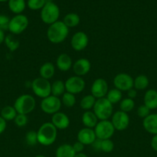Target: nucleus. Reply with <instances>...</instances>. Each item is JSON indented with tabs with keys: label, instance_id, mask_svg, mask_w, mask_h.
<instances>
[{
	"label": "nucleus",
	"instance_id": "48",
	"mask_svg": "<svg viewBox=\"0 0 157 157\" xmlns=\"http://www.w3.org/2000/svg\"><path fill=\"white\" fill-rule=\"evenodd\" d=\"M35 157H46V156H44V155H37V156H35Z\"/></svg>",
	"mask_w": 157,
	"mask_h": 157
},
{
	"label": "nucleus",
	"instance_id": "25",
	"mask_svg": "<svg viewBox=\"0 0 157 157\" xmlns=\"http://www.w3.org/2000/svg\"><path fill=\"white\" fill-rule=\"evenodd\" d=\"M66 92L65 82L60 80H56L51 84V95L59 98Z\"/></svg>",
	"mask_w": 157,
	"mask_h": 157
},
{
	"label": "nucleus",
	"instance_id": "32",
	"mask_svg": "<svg viewBox=\"0 0 157 157\" xmlns=\"http://www.w3.org/2000/svg\"><path fill=\"white\" fill-rule=\"evenodd\" d=\"M134 107H135V101L131 98H124L119 102L120 110L125 113H129L133 110Z\"/></svg>",
	"mask_w": 157,
	"mask_h": 157
},
{
	"label": "nucleus",
	"instance_id": "22",
	"mask_svg": "<svg viewBox=\"0 0 157 157\" xmlns=\"http://www.w3.org/2000/svg\"><path fill=\"white\" fill-rule=\"evenodd\" d=\"M38 73L41 78L49 80L55 75V67L52 62H46L40 67Z\"/></svg>",
	"mask_w": 157,
	"mask_h": 157
},
{
	"label": "nucleus",
	"instance_id": "6",
	"mask_svg": "<svg viewBox=\"0 0 157 157\" xmlns=\"http://www.w3.org/2000/svg\"><path fill=\"white\" fill-rule=\"evenodd\" d=\"M31 87L34 94L38 98H46L51 95V83L49 80L38 77L32 81Z\"/></svg>",
	"mask_w": 157,
	"mask_h": 157
},
{
	"label": "nucleus",
	"instance_id": "29",
	"mask_svg": "<svg viewBox=\"0 0 157 157\" xmlns=\"http://www.w3.org/2000/svg\"><path fill=\"white\" fill-rule=\"evenodd\" d=\"M106 98L113 105V104H118L123 100V93L116 88L111 89L108 91Z\"/></svg>",
	"mask_w": 157,
	"mask_h": 157
},
{
	"label": "nucleus",
	"instance_id": "37",
	"mask_svg": "<svg viewBox=\"0 0 157 157\" xmlns=\"http://www.w3.org/2000/svg\"><path fill=\"white\" fill-rule=\"evenodd\" d=\"M28 121H29V118H28L27 115L20 114V113H18L14 119V123L18 127H23L26 126Z\"/></svg>",
	"mask_w": 157,
	"mask_h": 157
},
{
	"label": "nucleus",
	"instance_id": "49",
	"mask_svg": "<svg viewBox=\"0 0 157 157\" xmlns=\"http://www.w3.org/2000/svg\"><path fill=\"white\" fill-rule=\"evenodd\" d=\"M9 0H0V2H8Z\"/></svg>",
	"mask_w": 157,
	"mask_h": 157
},
{
	"label": "nucleus",
	"instance_id": "46",
	"mask_svg": "<svg viewBox=\"0 0 157 157\" xmlns=\"http://www.w3.org/2000/svg\"><path fill=\"white\" fill-rule=\"evenodd\" d=\"M75 157H89L86 153H76L75 154Z\"/></svg>",
	"mask_w": 157,
	"mask_h": 157
},
{
	"label": "nucleus",
	"instance_id": "21",
	"mask_svg": "<svg viewBox=\"0 0 157 157\" xmlns=\"http://www.w3.org/2000/svg\"><path fill=\"white\" fill-rule=\"evenodd\" d=\"M99 121V119L95 116L93 111L87 110V111H85L83 113V116H82V123H83L84 127H86V128L94 129L95 126H96V124H98Z\"/></svg>",
	"mask_w": 157,
	"mask_h": 157
},
{
	"label": "nucleus",
	"instance_id": "28",
	"mask_svg": "<svg viewBox=\"0 0 157 157\" xmlns=\"http://www.w3.org/2000/svg\"><path fill=\"white\" fill-rule=\"evenodd\" d=\"M63 22L68 28H75L78 25L80 22V17L76 13H68L63 18Z\"/></svg>",
	"mask_w": 157,
	"mask_h": 157
},
{
	"label": "nucleus",
	"instance_id": "3",
	"mask_svg": "<svg viewBox=\"0 0 157 157\" xmlns=\"http://www.w3.org/2000/svg\"><path fill=\"white\" fill-rule=\"evenodd\" d=\"M36 101L33 96L28 94L20 95L16 98L14 106L17 113L28 115L32 113L35 108Z\"/></svg>",
	"mask_w": 157,
	"mask_h": 157
},
{
	"label": "nucleus",
	"instance_id": "15",
	"mask_svg": "<svg viewBox=\"0 0 157 157\" xmlns=\"http://www.w3.org/2000/svg\"><path fill=\"white\" fill-rule=\"evenodd\" d=\"M92 64L87 58H82L76 60L73 63L72 65V70H73L75 75L78 77H83L87 75L91 70Z\"/></svg>",
	"mask_w": 157,
	"mask_h": 157
},
{
	"label": "nucleus",
	"instance_id": "23",
	"mask_svg": "<svg viewBox=\"0 0 157 157\" xmlns=\"http://www.w3.org/2000/svg\"><path fill=\"white\" fill-rule=\"evenodd\" d=\"M75 152L74 151L72 145L64 144L60 145L55 151L56 157H75Z\"/></svg>",
	"mask_w": 157,
	"mask_h": 157
},
{
	"label": "nucleus",
	"instance_id": "44",
	"mask_svg": "<svg viewBox=\"0 0 157 157\" xmlns=\"http://www.w3.org/2000/svg\"><path fill=\"white\" fill-rule=\"evenodd\" d=\"M150 145L151 147L152 148V150H155V152H157V134L153 135L152 140H151Z\"/></svg>",
	"mask_w": 157,
	"mask_h": 157
},
{
	"label": "nucleus",
	"instance_id": "45",
	"mask_svg": "<svg viewBox=\"0 0 157 157\" xmlns=\"http://www.w3.org/2000/svg\"><path fill=\"white\" fill-rule=\"evenodd\" d=\"M5 38H6V35H5L4 31L0 30V45H1L2 43H4Z\"/></svg>",
	"mask_w": 157,
	"mask_h": 157
},
{
	"label": "nucleus",
	"instance_id": "2",
	"mask_svg": "<svg viewBox=\"0 0 157 157\" xmlns=\"http://www.w3.org/2000/svg\"><path fill=\"white\" fill-rule=\"evenodd\" d=\"M58 130L51 122L42 124L37 131L38 143L44 147L52 145L57 139Z\"/></svg>",
	"mask_w": 157,
	"mask_h": 157
},
{
	"label": "nucleus",
	"instance_id": "41",
	"mask_svg": "<svg viewBox=\"0 0 157 157\" xmlns=\"http://www.w3.org/2000/svg\"><path fill=\"white\" fill-rule=\"evenodd\" d=\"M101 145H102V140H101L97 139V138L92 144V148L94 149L95 151H101Z\"/></svg>",
	"mask_w": 157,
	"mask_h": 157
},
{
	"label": "nucleus",
	"instance_id": "42",
	"mask_svg": "<svg viewBox=\"0 0 157 157\" xmlns=\"http://www.w3.org/2000/svg\"><path fill=\"white\" fill-rule=\"evenodd\" d=\"M137 94H138V93H137V90H135V88H132L130 89V90H129L127 91V96L129 98H131V99L134 100L135 98L137 97Z\"/></svg>",
	"mask_w": 157,
	"mask_h": 157
},
{
	"label": "nucleus",
	"instance_id": "27",
	"mask_svg": "<svg viewBox=\"0 0 157 157\" xmlns=\"http://www.w3.org/2000/svg\"><path fill=\"white\" fill-rule=\"evenodd\" d=\"M149 81L148 77L144 75H140L134 79L133 87L136 90H143L149 87Z\"/></svg>",
	"mask_w": 157,
	"mask_h": 157
},
{
	"label": "nucleus",
	"instance_id": "4",
	"mask_svg": "<svg viewBox=\"0 0 157 157\" xmlns=\"http://www.w3.org/2000/svg\"><path fill=\"white\" fill-rule=\"evenodd\" d=\"M92 109L99 121L109 120L113 114V105L106 98L96 99Z\"/></svg>",
	"mask_w": 157,
	"mask_h": 157
},
{
	"label": "nucleus",
	"instance_id": "13",
	"mask_svg": "<svg viewBox=\"0 0 157 157\" xmlns=\"http://www.w3.org/2000/svg\"><path fill=\"white\" fill-rule=\"evenodd\" d=\"M109 91V85L107 81L103 78H97L93 81L91 87V94L95 99L106 98Z\"/></svg>",
	"mask_w": 157,
	"mask_h": 157
},
{
	"label": "nucleus",
	"instance_id": "33",
	"mask_svg": "<svg viewBox=\"0 0 157 157\" xmlns=\"http://www.w3.org/2000/svg\"><path fill=\"white\" fill-rule=\"evenodd\" d=\"M62 104L66 107H72L75 105L76 104V98L75 96L72 94L69 93V92H66L62 96Z\"/></svg>",
	"mask_w": 157,
	"mask_h": 157
},
{
	"label": "nucleus",
	"instance_id": "47",
	"mask_svg": "<svg viewBox=\"0 0 157 157\" xmlns=\"http://www.w3.org/2000/svg\"><path fill=\"white\" fill-rule=\"evenodd\" d=\"M46 1V3H49V2H53L52 0H45Z\"/></svg>",
	"mask_w": 157,
	"mask_h": 157
},
{
	"label": "nucleus",
	"instance_id": "20",
	"mask_svg": "<svg viewBox=\"0 0 157 157\" xmlns=\"http://www.w3.org/2000/svg\"><path fill=\"white\" fill-rule=\"evenodd\" d=\"M143 103L150 110L157 109V90L155 89L146 90L143 98Z\"/></svg>",
	"mask_w": 157,
	"mask_h": 157
},
{
	"label": "nucleus",
	"instance_id": "36",
	"mask_svg": "<svg viewBox=\"0 0 157 157\" xmlns=\"http://www.w3.org/2000/svg\"><path fill=\"white\" fill-rule=\"evenodd\" d=\"M114 147H115L114 143L112 142L110 139L102 140L101 151L106 153H111V152H112V150H114Z\"/></svg>",
	"mask_w": 157,
	"mask_h": 157
},
{
	"label": "nucleus",
	"instance_id": "14",
	"mask_svg": "<svg viewBox=\"0 0 157 157\" xmlns=\"http://www.w3.org/2000/svg\"><path fill=\"white\" fill-rule=\"evenodd\" d=\"M89 44V37L85 32H77L71 38V46L75 52L85 50Z\"/></svg>",
	"mask_w": 157,
	"mask_h": 157
},
{
	"label": "nucleus",
	"instance_id": "50",
	"mask_svg": "<svg viewBox=\"0 0 157 157\" xmlns=\"http://www.w3.org/2000/svg\"><path fill=\"white\" fill-rule=\"evenodd\" d=\"M24 157H29V156H24Z\"/></svg>",
	"mask_w": 157,
	"mask_h": 157
},
{
	"label": "nucleus",
	"instance_id": "5",
	"mask_svg": "<svg viewBox=\"0 0 157 157\" xmlns=\"http://www.w3.org/2000/svg\"><path fill=\"white\" fill-rule=\"evenodd\" d=\"M59 15V8L54 2L46 3L44 7L41 9V13H40L42 21L45 24L49 25L58 21Z\"/></svg>",
	"mask_w": 157,
	"mask_h": 157
},
{
	"label": "nucleus",
	"instance_id": "8",
	"mask_svg": "<svg viewBox=\"0 0 157 157\" xmlns=\"http://www.w3.org/2000/svg\"><path fill=\"white\" fill-rule=\"evenodd\" d=\"M93 130L97 139L101 140L111 139L115 131L112 122L109 120L99 121Z\"/></svg>",
	"mask_w": 157,
	"mask_h": 157
},
{
	"label": "nucleus",
	"instance_id": "24",
	"mask_svg": "<svg viewBox=\"0 0 157 157\" xmlns=\"http://www.w3.org/2000/svg\"><path fill=\"white\" fill-rule=\"evenodd\" d=\"M8 6L12 13L19 15L26 9V3L25 0H9Z\"/></svg>",
	"mask_w": 157,
	"mask_h": 157
},
{
	"label": "nucleus",
	"instance_id": "16",
	"mask_svg": "<svg viewBox=\"0 0 157 157\" xmlns=\"http://www.w3.org/2000/svg\"><path fill=\"white\" fill-rule=\"evenodd\" d=\"M51 123L55 126L57 130H64L70 125V120L66 113L59 111L52 115Z\"/></svg>",
	"mask_w": 157,
	"mask_h": 157
},
{
	"label": "nucleus",
	"instance_id": "43",
	"mask_svg": "<svg viewBox=\"0 0 157 157\" xmlns=\"http://www.w3.org/2000/svg\"><path fill=\"white\" fill-rule=\"evenodd\" d=\"M6 127H7V122L0 116V134H2L6 130Z\"/></svg>",
	"mask_w": 157,
	"mask_h": 157
},
{
	"label": "nucleus",
	"instance_id": "31",
	"mask_svg": "<svg viewBox=\"0 0 157 157\" xmlns=\"http://www.w3.org/2000/svg\"><path fill=\"white\" fill-rule=\"evenodd\" d=\"M17 114L15 107L12 106H6L1 110V117L6 121H14Z\"/></svg>",
	"mask_w": 157,
	"mask_h": 157
},
{
	"label": "nucleus",
	"instance_id": "34",
	"mask_svg": "<svg viewBox=\"0 0 157 157\" xmlns=\"http://www.w3.org/2000/svg\"><path fill=\"white\" fill-rule=\"evenodd\" d=\"M26 143L29 147H34L38 143V138H37V132L35 130H29L26 133L25 136Z\"/></svg>",
	"mask_w": 157,
	"mask_h": 157
},
{
	"label": "nucleus",
	"instance_id": "1",
	"mask_svg": "<svg viewBox=\"0 0 157 157\" xmlns=\"http://www.w3.org/2000/svg\"><path fill=\"white\" fill-rule=\"evenodd\" d=\"M69 34V29L62 21H57L50 25L47 30V38L51 43L55 44L62 43Z\"/></svg>",
	"mask_w": 157,
	"mask_h": 157
},
{
	"label": "nucleus",
	"instance_id": "17",
	"mask_svg": "<svg viewBox=\"0 0 157 157\" xmlns=\"http://www.w3.org/2000/svg\"><path fill=\"white\" fill-rule=\"evenodd\" d=\"M95 140L96 136L93 129L85 127L81 129L77 133V140L81 142L85 146L92 145Z\"/></svg>",
	"mask_w": 157,
	"mask_h": 157
},
{
	"label": "nucleus",
	"instance_id": "12",
	"mask_svg": "<svg viewBox=\"0 0 157 157\" xmlns=\"http://www.w3.org/2000/svg\"><path fill=\"white\" fill-rule=\"evenodd\" d=\"M111 117H112V120L110 121L112 122L115 130L123 131L129 127L130 119H129V117L127 113L118 110V111L113 113Z\"/></svg>",
	"mask_w": 157,
	"mask_h": 157
},
{
	"label": "nucleus",
	"instance_id": "9",
	"mask_svg": "<svg viewBox=\"0 0 157 157\" xmlns=\"http://www.w3.org/2000/svg\"><path fill=\"white\" fill-rule=\"evenodd\" d=\"M62 101L59 98L50 95L46 98H43L40 103L41 110L46 114L53 115L59 112L62 107Z\"/></svg>",
	"mask_w": 157,
	"mask_h": 157
},
{
	"label": "nucleus",
	"instance_id": "26",
	"mask_svg": "<svg viewBox=\"0 0 157 157\" xmlns=\"http://www.w3.org/2000/svg\"><path fill=\"white\" fill-rule=\"evenodd\" d=\"M4 43L6 47H7V48L9 50V52H15L20 46L19 40L12 34L6 35Z\"/></svg>",
	"mask_w": 157,
	"mask_h": 157
},
{
	"label": "nucleus",
	"instance_id": "39",
	"mask_svg": "<svg viewBox=\"0 0 157 157\" xmlns=\"http://www.w3.org/2000/svg\"><path fill=\"white\" fill-rule=\"evenodd\" d=\"M136 113L139 117L144 119V118H146V117L149 116V115L150 114V110H149L146 106H145L144 104H143V105L139 106V107H138Z\"/></svg>",
	"mask_w": 157,
	"mask_h": 157
},
{
	"label": "nucleus",
	"instance_id": "35",
	"mask_svg": "<svg viewBox=\"0 0 157 157\" xmlns=\"http://www.w3.org/2000/svg\"><path fill=\"white\" fill-rule=\"evenodd\" d=\"M46 5L45 0H28L27 6L31 10H39Z\"/></svg>",
	"mask_w": 157,
	"mask_h": 157
},
{
	"label": "nucleus",
	"instance_id": "40",
	"mask_svg": "<svg viewBox=\"0 0 157 157\" xmlns=\"http://www.w3.org/2000/svg\"><path fill=\"white\" fill-rule=\"evenodd\" d=\"M72 147H73L74 151L75 152V153H83V150L85 149V145L84 144H82L81 142L77 140L75 144L72 145Z\"/></svg>",
	"mask_w": 157,
	"mask_h": 157
},
{
	"label": "nucleus",
	"instance_id": "38",
	"mask_svg": "<svg viewBox=\"0 0 157 157\" xmlns=\"http://www.w3.org/2000/svg\"><path fill=\"white\" fill-rule=\"evenodd\" d=\"M10 18L6 15H0V30L7 31L9 30V24Z\"/></svg>",
	"mask_w": 157,
	"mask_h": 157
},
{
	"label": "nucleus",
	"instance_id": "7",
	"mask_svg": "<svg viewBox=\"0 0 157 157\" xmlns=\"http://www.w3.org/2000/svg\"><path fill=\"white\" fill-rule=\"evenodd\" d=\"M29 24L27 16L22 14L15 15L9 21V31L14 35H20L26 30Z\"/></svg>",
	"mask_w": 157,
	"mask_h": 157
},
{
	"label": "nucleus",
	"instance_id": "11",
	"mask_svg": "<svg viewBox=\"0 0 157 157\" xmlns=\"http://www.w3.org/2000/svg\"><path fill=\"white\" fill-rule=\"evenodd\" d=\"M134 79L132 76L126 73H119L113 78V85L115 88L120 91H128L133 88Z\"/></svg>",
	"mask_w": 157,
	"mask_h": 157
},
{
	"label": "nucleus",
	"instance_id": "10",
	"mask_svg": "<svg viewBox=\"0 0 157 157\" xmlns=\"http://www.w3.org/2000/svg\"><path fill=\"white\" fill-rule=\"evenodd\" d=\"M66 92L75 95L82 93L86 87V81L82 77L74 76L69 77L65 82Z\"/></svg>",
	"mask_w": 157,
	"mask_h": 157
},
{
	"label": "nucleus",
	"instance_id": "19",
	"mask_svg": "<svg viewBox=\"0 0 157 157\" xmlns=\"http://www.w3.org/2000/svg\"><path fill=\"white\" fill-rule=\"evenodd\" d=\"M72 60L68 54H60L56 58V67L59 71L63 72L68 71L72 67Z\"/></svg>",
	"mask_w": 157,
	"mask_h": 157
},
{
	"label": "nucleus",
	"instance_id": "18",
	"mask_svg": "<svg viewBox=\"0 0 157 157\" xmlns=\"http://www.w3.org/2000/svg\"><path fill=\"white\" fill-rule=\"evenodd\" d=\"M143 127L146 132L152 135L157 134V113H150L143 121Z\"/></svg>",
	"mask_w": 157,
	"mask_h": 157
},
{
	"label": "nucleus",
	"instance_id": "30",
	"mask_svg": "<svg viewBox=\"0 0 157 157\" xmlns=\"http://www.w3.org/2000/svg\"><path fill=\"white\" fill-rule=\"evenodd\" d=\"M95 101H96V99H95L92 94L86 95V96L83 97L81 99V101H80V107H81L83 110H84L85 111L90 110L91 109L93 108Z\"/></svg>",
	"mask_w": 157,
	"mask_h": 157
}]
</instances>
